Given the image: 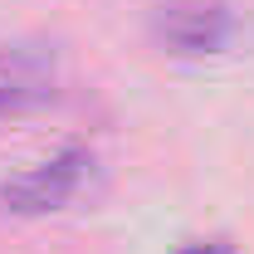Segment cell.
Returning a JSON list of instances; mask_svg holds the SVG:
<instances>
[{
  "label": "cell",
  "mask_w": 254,
  "mask_h": 254,
  "mask_svg": "<svg viewBox=\"0 0 254 254\" xmlns=\"http://www.w3.org/2000/svg\"><path fill=\"white\" fill-rule=\"evenodd\" d=\"M152 30L176 54H215V49H225V39H230V15H225L220 5H176V10L157 15Z\"/></svg>",
  "instance_id": "obj_2"
},
{
  "label": "cell",
  "mask_w": 254,
  "mask_h": 254,
  "mask_svg": "<svg viewBox=\"0 0 254 254\" xmlns=\"http://www.w3.org/2000/svg\"><path fill=\"white\" fill-rule=\"evenodd\" d=\"M176 254H235V245H225V240H186Z\"/></svg>",
  "instance_id": "obj_4"
},
{
  "label": "cell",
  "mask_w": 254,
  "mask_h": 254,
  "mask_svg": "<svg viewBox=\"0 0 254 254\" xmlns=\"http://www.w3.org/2000/svg\"><path fill=\"white\" fill-rule=\"evenodd\" d=\"M49 98V88H39V83H0V118H10V113H25V108H34V103H44Z\"/></svg>",
  "instance_id": "obj_3"
},
{
  "label": "cell",
  "mask_w": 254,
  "mask_h": 254,
  "mask_svg": "<svg viewBox=\"0 0 254 254\" xmlns=\"http://www.w3.org/2000/svg\"><path fill=\"white\" fill-rule=\"evenodd\" d=\"M88 166H93L88 147H59L54 157H44L30 171L10 176L0 186V205L10 215H49V210H59L78 195V186L88 181Z\"/></svg>",
  "instance_id": "obj_1"
}]
</instances>
